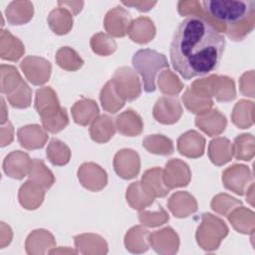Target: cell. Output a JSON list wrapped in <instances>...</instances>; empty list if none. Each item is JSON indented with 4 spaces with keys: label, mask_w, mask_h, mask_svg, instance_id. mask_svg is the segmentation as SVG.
I'll use <instances>...</instances> for the list:
<instances>
[{
    "label": "cell",
    "mask_w": 255,
    "mask_h": 255,
    "mask_svg": "<svg viewBox=\"0 0 255 255\" xmlns=\"http://www.w3.org/2000/svg\"><path fill=\"white\" fill-rule=\"evenodd\" d=\"M204 139L200 134L195 131H188L182 134L178 139V149L181 154L188 157H198L203 154L204 141L198 142Z\"/></svg>",
    "instance_id": "10"
},
{
    "label": "cell",
    "mask_w": 255,
    "mask_h": 255,
    "mask_svg": "<svg viewBox=\"0 0 255 255\" xmlns=\"http://www.w3.org/2000/svg\"><path fill=\"white\" fill-rule=\"evenodd\" d=\"M212 112L213 113L208 116V120L199 118L196 119V125L210 135L220 133L222 130H224L226 125L225 118L222 115H220L217 111Z\"/></svg>",
    "instance_id": "17"
},
{
    "label": "cell",
    "mask_w": 255,
    "mask_h": 255,
    "mask_svg": "<svg viewBox=\"0 0 255 255\" xmlns=\"http://www.w3.org/2000/svg\"><path fill=\"white\" fill-rule=\"evenodd\" d=\"M201 6L208 16V22L217 30L226 32L234 41L249 34L255 22V1L253 0H205Z\"/></svg>",
    "instance_id": "2"
},
{
    "label": "cell",
    "mask_w": 255,
    "mask_h": 255,
    "mask_svg": "<svg viewBox=\"0 0 255 255\" xmlns=\"http://www.w3.org/2000/svg\"><path fill=\"white\" fill-rule=\"evenodd\" d=\"M117 125L119 130L127 135H136L141 131L142 124L140 118L132 113V111H127L117 119Z\"/></svg>",
    "instance_id": "14"
},
{
    "label": "cell",
    "mask_w": 255,
    "mask_h": 255,
    "mask_svg": "<svg viewBox=\"0 0 255 255\" xmlns=\"http://www.w3.org/2000/svg\"><path fill=\"white\" fill-rule=\"evenodd\" d=\"M236 157L243 160H249L253 156V136L251 134H242L235 139Z\"/></svg>",
    "instance_id": "23"
},
{
    "label": "cell",
    "mask_w": 255,
    "mask_h": 255,
    "mask_svg": "<svg viewBox=\"0 0 255 255\" xmlns=\"http://www.w3.org/2000/svg\"><path fill=\"white\" fill-rule=\"evenodd\" d=\"M91 45L93 47V50L100 55H103L104 46H106L111 52H114L116 48V43L113 41V39H110L108 36L102 33L97 34L92 38Z\"/></svg>",
    "instance_id": "24"
},
{
    "label": "cell",
    "mask_w": 255,
    "mask_h": 255,
    "mask_svg": "<svg viewBox=\"0 0 255 255\" xmlns=\"http://www.w3.org/2000/svg\"><path fill=\"white\" fill-rule=\"evenodd\" d=\"M58 5L59 7L61 8H68L69 10H71L74 14H77L79 13V11H81L83 5H84V2H71V1H59L58 2Z\"/></svg>",
    "instance_id": "27"
},
{
    "label": "cell",
    "mask_w": 255,
    "mask_h": 255,
    "mask_svg": "<svg viewBox=\"0 0 255 255\" xmlns=\"http://www.w3.org/2000/svg\"><path fill=\"white\" fill-rule=\"evenodd\" d=\"M7 20L12 25H22L33 17V4L30 1H13L6 9Z\"/></svg>",
    "instance_id": "9"
},
{
    "label": "cell",
    "mask_w": 255,
    "mask_h": 255,
    "mask_svg": "<svg viewBox=\"0 0 255 255\" xmlns=\"http://www.w3.org/2000/svg\"><path fill=\"white\" fill-rule=\"evenodd\" d=\"M28 162L29 157L26 153L15 151L6 157L4 162V170L9 176L21 179L25 176Z\"/></svg>",
    "instance_id": "11"
},
{
    "label": "cell",
    "mask_w": 255,
    "mask_h": 255,
    "mask_svg": "<svg viewBox=\"0 0 255 255\" xmlns=\"http://www.w3.org/2000/svg\"><path fill=\"white\" fill-rule=\"evenodd\" d=\"M251 180V174L249 169L244 165H233L226 169L223 173L224 185L233 190L237 194H244V188L246 183Z\"/></svg>",
    "instance_id": "7"
},
{
    "label": "cell",
    "mask_w": 255,
    "mask_h": 255,
    "mask_svg": "<svg viewBox=\"0 0 255 255\" xmlns=\"http://www.w3.org/2000/svg\"><path fill=\"white\" fill-rule=\"evenodd\" d=\"M58 64L69 71H74L82 67L83 60L77 55V53L68 47L62 48L57 53Z\"/></svg>",
    "instance_id": "20"
},
{
    "label": "cell",
    "mask_w": 255,
    "mask_h": 255,
    "mask_svg": "<svg viewBox=\"0 0 255 255\" xmlns=\"http://www.w3.org/2000/svg\"><path fill=\"white\" fill-rule=\"evenodd\" d=\"M130 14L121 6H116L108 12L105 18L106 30L116 37H123L130 27Z\"/></svg>",
    "instance_id": "5"
},
{
    "label": "cell",
    "mask_w": 255,
    "mask_h": 255,
    "mask_svg": "<svg viewBox=\"0 0 255 255\" xmlns=\"http://www.w3.org/2000/svg\"><path fill=\"white\" fill-rule=\"evenodd\" d=\"M50 28L59 35L66 34L73 26V18L68 10L58 7L54 9L48 16Z\"/></svg>",
    "instance_id": "13"
},
{
    "label": "cell",
    "mask_w": 255,
    "mask_h": 255,
    "mask_svg": "<svg viewBox=\"0 0 255 255\" xmlns=\"http://www.w3.org/2000/svg\"><path fill=\"white\" fill-rule=\"evenodd\" d=\"M1 36H2V45H7V47L8 46L10 47L9 50L5 54H3L1 57L3 59L17 61L24 52L23 45L18 39L14 38L8 31L3 30L1 33Z\"/></svg>",
    "instance_id": "21"
},
{
    "label": "cell",
    "mask_w": 255,
    "mask_h": 255,
    "mask_svg": "<svg viewBox=\"0 0 255 255\" xmlns=\"http://www.w3.org/2000/svg\"><path fill=\"white\" fill-rule=\"evenodd\" d=\"M132 65L141 75L143 80V89L147 93L155 90L154 78L156 73L160 69L168 67L167 61L162 54L149 49L137 51L133 55Z\"/></svg>",
    "instance_id": "4"
},
{
    "label": "cell",
    "mask_w": 255,
    "mask_h": 255,
    "mask_svg": "<svg viewBox=\"0 0 255 255\" xmlns=\"http://www.w3.org/2000/svg\"><path fill=\"white\" fill-rule=\"evenodd\" d=\"M21 68L34 85L45 83L50 76V63L42 58L28 57L21 63Z\"/></svg>",
    "instance_id": "6"
},
{
    "label": "cell",
    "mask_w": 255,
    "mask_h": 255,
    "mask_svg": "<svg viewBox=\"0 0 255 255\" xmlns=\"http://www.w3.org/2000/svg\"><path fill=\"white\" fill-rule=\"evenodd\" d=\"M47 155L53 164L63 165L69 161L70 150L63 142L54 138L47 148Z\"/></svg>",
    "instance_id": "18"
},
{
    "label": "cell",
    "mask_w": 255,
    "mask_h": 255,
    "mask_svg": "<svg viewBox=\"0 0 255 255\" xmlns=\"http://www.w3.org/2000/svg\"><path fill=\"white\" fill-rule=\"evenodd\" d=\"M225 39L209 22L188 16L174 31L170 48V62L183 79L206 76L220 65Z\"/></svg>",
    "instance_id": "1"
},
{
    "label": "cell",
    "mask_w": 255,
    "mask_h": 255,
    "mask_svg": "<svg viewBox=\"0 0 255 255\" xmlns=\"http://www.w3.org/2000/svg\"><path fill=\"white\" fill-rule=\"evenodd\" d=\"M122 4L128 7L136 8L141 12H146L156 4V1H123Z\"/></svg>",
    "instance_id": "26"
},
{
    "label": "cell",
    "mask_w": 255,
    "mask_h": 255,
    "mask_svg": "<svg viewBox=\"0 0 255 255\" xmlns=\"http://www.w3.org/2000/svg\"><path fill=\"white\" fill-rule=\"evenodd\" d=\"M149 171V173H150V175H151V177H152V179H153V181L154 182H157V181H160V172H161V170L160 169H158V168H154V169H151V170H148ZM152 187H153V193L155 194V195H157V196H164L167 192H168V189L166 190V189H164L160 184H157V183H154L153 185H152Z\"/></svg>",
    "instance_id": "25"
},
{
    "label": "cell",
    "mask_w": 255,
    "mask_h": 255,
    "mask_svg": "<svg viewBox=\"0 0 255 255\" xmlns=\"http://www.w3.org/2000/svg\"><path fill=\"white\" fill-rule=\"evenodd\" d=\"M36 110L43 118L46 129L57 132L64 128L68 124V117L65 109H60L55 93L50 88L37 91Z\"/></svg>",
    "instance_id": "3"
},
{
    "label": "cell",
    "mask_w": 255,
    "mask_h": 255,
    "mask_svg": "<svg viewBox=\"0 0 255 255\" xmlns=\"http://www.w3.org/2000/svg\"><path fill=\"white\" fill-rule=\"evenodd\" d=\"M143 145L149 152L158 154H170L173 151L171 141L161 135H152L144 139Z\"/></svg>",
    "instance_id": "19"
},
{
    "label": "cell",
    "mask_w": 255,
    "mask_h": 255,
    "mask_svg": "<svg viewBox=\"0 0 255 255\" xmlns=\"http://www.w3.org/2000/svg\"><path fill=\"white\" fill-rule=\"evenodd\" d=\"M228 142H229V140L226 139V138H218V139L212 140L210 142L209 156H210L213 163H215L217 165H221V164L227 162L230 159L231 154L222 152V148Z\"/></svg>",
    "instance_id": "22"
},
{
    "label": "cell",
    "mask_w": 255,
    "mask_h": 255,
    "mask_svg": "<svg viewBox=\"0 0 255 255\" xmlns=\"http://www.w3.org/2000/svg\"><path fill=\"white\" fill-rule=\"evenodd\" d=\"M115 132L113 122L108 116H102L91 128L92 138L98 142H106Z\"/></svg>",
    "instance_id": "16"
},
{
    "label": "cell",
    "mask_w": 255,
    "mask_h": 255,
    "mask_svg": "<svg viewBox=\"0 0 255 255\" xmlns=\"http://www.w3.org/2000/svg\"><path fill=\"white\" fill-rule=\"evenodd\" d=\"M98 107L91 100H82L73 108V116L75 122L81 125H88L98 115Z\"/></svg>",
    "instance_id": "15"
},
{
    "label": "cell",
    "mask_w": 255,
    "mask_h": 255,
    "mask_svg": "<svg viewBox=\"0 0 255 255\" xmlns=\"http://www.w3.org/2000/svg\"><path fill=\"white\" fill-rule=\"evenodd\" d=\"M129 31L132 41L137 43H147L154 36V26L152 21L147 17H139L131 23Z\"/></svg>",
    "instance_id": "12"
},
{
    "label": "cell",
    "mask_w": 255,
    "mask_h": 255,
    "mask_svg": "<svg viewBox=\"0 0 255 255\" xmlns=\"http://www.w3.org/2000/svg\"><path fill=\"white\" fill-rule=\"evenodd\" d=\"M180 115V105L176 100L172 99H159L153 110L154 118L162 124H172L178 120Z\"/></svg>",
    "instance_id": "8"
}]
</instances>
